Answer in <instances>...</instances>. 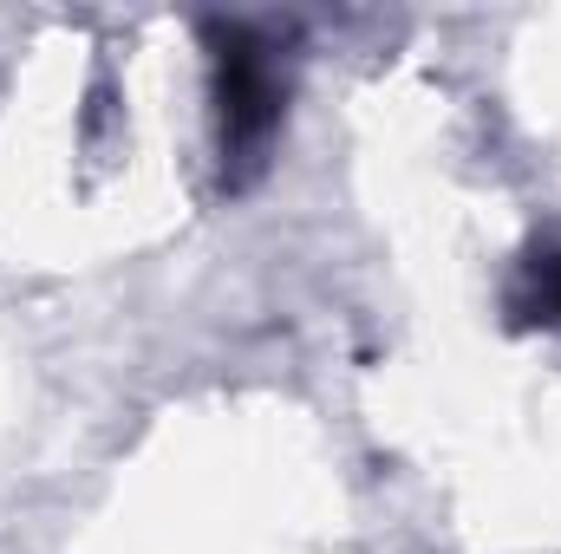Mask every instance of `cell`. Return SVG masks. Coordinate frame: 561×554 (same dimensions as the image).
<instances>
[{"instance_id": "1", "label": "cell", "mask_w": 561, "mask_h": 554, "mask_svg": "<svg viewBox=\"0 0 561 554\" xmlns=\"http://www.w3.org/2000/svg\"><path fill=\"white\" fill-rule=\"evenodd\" d=\"M275 72L262 59V46H249L242 33H229L222 46V125H229V143H255L268 125H275Z\"/></svg>"}, {"instance_id": "2", "label": "cell", "mask_w": 561, "mask_h": 554, "mask_svg": "<svg viewBox=\"0 0 561 554\" xmlns=\"http://www.w3.org/2000/svg\"><path fill=\"white\" fill-rule=\"evenodd\" d=\"M536 320H556L561 326V249H549V255H536L529 262V300H523Z\"/></svg>"}]
</instances>
